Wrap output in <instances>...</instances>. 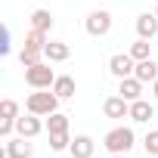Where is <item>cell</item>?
I'll use <instances>...</instances> for the list:
<instances>
[{"label": "cell", "mask_w": 158, "mask_h": 158, "mask_svg": "<svg viewBox=\"0 0 158 158\" xmlns=\"http://www.w3.org/2000/svg\"><path fill=\"white\" fill-rule=\"evenodd\" d=\"M25 109H28L31 115H40V118H47V115L59 112V96L53 93V87H50V90H34V93L25 99Z\"/></svg>", "instance_id": "cell-1"}, {"label": "cell", "mask_w": 158, "mask_h": 158, "mask_svg": "<svg viewBox=\"0 0 158 158\" xmlns=\"http://www.w3.org/2000/svg\"><path fill=\"white\" fill-rule=\"evenodd\" d=\"M133 143H136V136H133L130 127H112L106 133V139H102V146L109 149V155H127L133 149Z\"/></svg>", "instance_id": "cell-2"}, {"label": "cell", "mask_w": 158, "mask_h": 158, "mask_svg": "<svg viewBox=\"0 0 158 158\" xmlns=\"http://www.w3.org/2000/svg\"><path fill=\"white\" fill-rule=\"evenodd\" d=\"M56 71L50 68V62H37V65H31V68H25V84L31 87V90H50L53 84H56Z\"/></svg>", "instance_id": "cell-3"}, {"label": "cell", "mask_w": 158, "mask_h": 158, "mask_svg": "<svg viewBox=\"0 0 158 158\" xmlns=\"http://www.w3.org/2000/svg\"><path fill=\"white\" fill-rule=\"evenodd\" d=\"M84 28H87L90 37H106V34L112 31V13H109V10H93V13L87 16Z\"/></svg>", "instance_id": "cell-4"}, {"label": "cell", "mask_w": 158, "mask_h": 158, "mask_svg": "<svg viewBox=\"0 0 158 158\" xmlns=\"http://www.w3.org/2000/svg\"><path fill=\"white\" fill-rule=\"evenodd\" d=\"M34 155V146L28 136H13L6 139V149L0 152V158H31Z\"/></svg>", "instance_id": "cell-5"}, {"label": "cell", "mask_w": 158, "mask_h": 158, "mask_svg": "<svg viewBox=\"0 0 158 158\" xmlns=\"http://www.w3.org/2000/svg\"><path fill=\"white\" fill-rule=\"evenodd\" d=\"M133 68H136V59H133L130 53H115V56L109 59V71L118 77V81H121V77H130Z\"/></svg>", "instance_id": "cell-6"}, {"label": "cell", "mask_w": 158, "mask_h": 158, "mask_svg": "<svg viewBox=\"0 0 158 158\" xmlns=\"http://www.w3.org/2000/svg\"><path fill=\"white\" fill-rule=\"evenodd\" d=\"M102 115L112 118V121H121V118H130V102L118 93V96H109L102 102Z\"/></svg>", "instance_id": "cell-7"}, {"label": "cell", "mask_w": 158, "mask_h": 158, "mask_svg": "<svg viewBox=\"0 0 158 158\" xmlns=\"http://www.w3.org/2000/svg\"><path fill=\"white\" fill-rule=\"evenodd\" d=\"M44 127H47V124L40 121V115H31V112H28V115L16 118V133H19V136H28V139H34V136L44 130Z\"/></svg>", "instance_id": "cell-8"}, {"label": "cell", "mask_w": 158, "mask_h": 158, "mask_svg": "<svg viewBox=\"0 0 158 158\" xmlns=\"http://www.w3.org/2000/svg\"><path fill=\"white\" fill-rule=\"evenodd\" d=\"M118 93L127 99V102H136V99H143V81H139V77H121V81H118Z\"/></svg>", "instance_id": "cell-9"}, {"label": "cell", "mask_w": 158, "mask_h": 158, "mask_svg": "<svg viewBox=\"0 0 158 158\" xmlns=\"http://www.w3.org/2000/svg\"><path fill=\"white\" fill-rule=\"evenodd\" d=\"M71 158H93V152H96V143H93V136H87V133H81V136H74L71 139Z\"/></svg>", "instance_id": "cell-10"}, {"label": "cell", "mask_w": 158, "mask_h": 158, "mask_svg": "<svg viewBox=\"0 0 158 158\" xmlns=\"http://www.w3.org/2000/svg\"><path fill=\"white\" fill-rule=\"evenodd\" d=\"M136 34L146 37V40H152L158 34V16L155 13H139L136 16Z\"/></svg>", "instance_id": "cell-11"}, {"label": "cell", "mask_w": 158, "mask_h": 158, "mask_svg": "<svg viewBox=\"0 0 158 158\" xmlns=\"http://www.w3.org/2000/svg\"><path fill=\"white\" fill-rule=\"evenodd\" d=\"M133 77H139L143 84H155V81H158V65H155V59H143V62H136Z\"/></svg>", "instance_id": "cell-12"}, {"label": "cell", "mask_w": 158, "mask_h": 158, "mask_svg": "<svg viewBox=\"0 0 158 158\" xmlns=\"http://www.w3.org/2000/svg\"><path fill=\"white\" fill-rule=\"evenodd\" d=\"M44 56H47V62H65V59L71 56V47L62 44V40H50V44L44 47Z\"/></svg>", "instance_id": "cell-13"}, {"label": "cell", "mask_w": 158, "mask_h": 158, "mask_svg": "<svg viewBox=\"0 0 158 158\" xmlns=\"http://www.w3.org/2000/svg\"><path fill=\"white\" fill-rule=\"evenodd\" d=\"M149 118H155V106H152V102H146V99H136V102H130V121H136V124H146Z\"/></svg>", "instance_id": "cell-14"}, {"label": "cell", "mask_w": 158, "mask_h": 158, "mask_svg": "<svg viewBox=\"0 0 158 158\" xmlns=\"http://www.w3.org/2000/svg\"><path fill=\"white\" fill-rule=\"evenodd\" d=\"M74 90H77V87H74V77H71V74H59L56 84H53V93H56L59 99H71Z\"/></svg>", "instance_id": "cell-15"}, {"label": "cell", "mask_w": 158, "mask_h": 158, "mask_svg": "<svg viewBox=\"0 0 158 158\" xmlns=\"http://www.w3.org/2000/svg\"><path fill=\"white\" fill-rule=\"evenodd\" d=\"M47 133H68V115L62 112L47 115Z\"/></svg>", "instance_id": "cell-16"}, {"label": "cell", "mask_w": 158, "mask_h": 158, "mask_svg": "<svg viewBox=\"0 0 158 158\" xmlns=\"http://www.w3.org/2000/svg\"><path fill=\"white\" fill-rule=\"evenodd\" d=\"M31 28L50 31V28H53V13H50V10H34V13H31Z\"/></svg>", "instance_id": "cell-17"}, {"label": "cell", "mask_w": 158, "mask_h": 158, "mask_svg": "<svg viewBox=\"0 0 158 158\" xmlns=\"http://www.w3.org/2000/svg\"><path fill=\"white\" fill-rule=\"evenodd\" d=\"M130 56H133L136 62H143V59H152V44H149L146 37H136V40L130 44Z\"/></svg>", "instance_id": "cell-18"}, {"label": "cell", "mask_w": 158, "mask_h": 158, "mask_svg": "<svg viewBox=\"0 0 158 158\" xmlns=\"http://www.w3.org/2000/svg\"><path fill=\"white\" fill-rule=\"evenodd\" d=\"M47 56H44V50H31V47H22V53H19V62L25 65V68H31V65H37V62H44Z\"/></svg>", "instance_id": "cell-19"}, {"label": "cell", "mask_w": 158, "mask_h": 158, "mask_svg": "<svg viewBox=\"0 0 158 158\" xmlns=\"http://www.w3.org/2000/svg\"><path fill=\"white\" fill-rule=\"evenodd\" d=\"M50 40H47V31H37V28H31L28 34H25V47H31V50H44Z\"/></svg>", "instance_id": "cell-20"}, {"label": "cell", "mask_w": 158, "mask_h": 158, "mask_svg": "<svg viewBox=\"0 0 158 158\" xmlns=\"http://www.w3.org/2000/svg\"><path fill=\"white\" fill-rule=\"evenodd\" d=\"M50 149H53V152L71 149V136H68V133H50Z\"/></svg>", "instance_id": "cell-21"}, {"label": "cell", "mask_w": 158, "mask_h": 158, "mask_svg": "<svg viewBox=\"0 0 158 158\" xmlns=\"http://www.w3.org/2000/svg\"><path fill=\"white\" fill-rule=\"evenodd\" d=\"M0 118H19V102L16 99H3L0 102Z\"/></svg>", "instance_id": "cell-22"}, {"label": "cell", "mask_w": 158, "mask_h": 158, "mask_svg": "<svg viewBox=\"0 0 158 158\" xmlns=\"http://www.w3.org/2000/svg\"><path fill=\"white\" fill-rule=\"evenodd\" d=\"M143 143H146V152H152V155H158V130H149Z\"/></svg>", "instance_id": "cell-23"}, {"label": "cell", "mask_w": 158, "mask_h": 158, "mask_svg": "<svg viewBox=\"0 0 158 158\" xmlns=\"http://www.w3.org/2000/svg\"><path fill=\"white\" fill-rule=\"evenodd\" d=\"M13 130H16V118H3V121H0V136H3V139H10Z\"/></svg>", "instance_id": "cell-24"}, {"label": "cell", "mask_w": 158, "mask_h": 158, "mask_svg": "<svg viewBox=\"0 0 158 158\" xmlns=\"http://www.w3.org/2000/svg\"><path fill=\"white\" fill-rule=\"evenodd\" d=\"M0 53H10V28H3V40H0Z\"/></svg>", "instance_id": "cell-25"}, {"label": "cell", "mask_w": 158, "mask_h": 158, "mask_svg": "<svg viewBox=\"0 0 158 158\" xmlns=\"http://www.w3.org/2000/svg\"><path fill=\"white\" fill-rule=\"evenodd\" d=\"M152 93H155V99H158V81H155V84H152Z\"/></svg>", "instance_id": "cell-26"}, {"label": "cell", "mask_w": 158, "mask_h": 158, "mask_svg": "<svg viewBox=\"0 0 158 158\" xmlns=\"http://www.w3.org/2000/svg\"><path fill=\"white\" fill-rule=\"evenodd\" d=\"M112 158H127V155H112Z\"/></svg>", "instance_id": "cell-27"}, {"label": "cell", "mask_w": 158, "mask_h": 158, "mask_svg": "<svg viewBox=\"0 0 158 158\" xmlns=\"http://www.w3.org/2000/svg\"><path fill=\"white\" fill-rule=\"evenodd\" d=\"M155 16H158V3H155Z\"/></svg>", "instance_id": "cell-28"}, {"label": "cell", "mask_w": 158, "mask_h": 158, "mask_svg": "<svg viewBox=\"0 0 158 158\" xmlns=\"http://www.w3.org/2000/svg\"><path fill=\"white\" fill-rule=\"evenodd\" d=\"M155 3H158V0H155Z\"/></svg>", "instance_id": "cell-29"}]
</instances>
